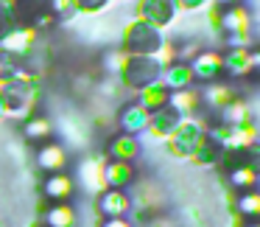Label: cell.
I'll return each instance as SVG.
<instances>
[{
	"label": "cell",
	"mask_w": 260,
	"mask_h": 227,
	"mask_svg": "<svg viewBox=\"0 0 260 227\" xmlns=\"http://www.w3.org/2000/svg\"><path fill=\"white\" fill-rule=\"evenodd\" d=\"M98 213L104 219H126L132 213V196L123 188H107L98 193Z\"/></svg>",
	"instance_id": "obj_2"
},
{
	"label": "cell",
	"mask_w": 260,
	"mask_h": 227,
	"mask_svg": "<svg viewBox=\"0 0 260 227\" xmlns=\"http://www.w3.org/2000/svg\"><path fill=\"white\" fill-rule=\"evenodd\" d=\"M123 45H126V56H154L157 48L162 45V37H159L157 29L146 25L143 20H137L123 37Z\"/></svg>",
	"instance_id": "obj_1"
},
{
	"label": "cell",
	"mask_w": 260,
	"mask_h": 227,
	"mask_svg": "<svg viewBox=\"0 0 260 227\" xmlns=\"http://www.w3.org/2000/svg\"><path fill=\"white\" fill-rule=\"evenodd\" d=\"M107 152L112 154V160H120V163H132V160L137 157V152H140V146H137V137L135 135H118L112 143L107 146Z\"/></svg>",
	"instance_id": "obj_10"
},
{
	"label": "cell",
	"mask_w": 260,
	"mask_h": 227,
	"mask_svg": "<svg viewBox=\"0 0 260 227\" xmlns=\"http://www.w3.org/2000/svg\"><path fill=\"white\" fill-rule=\"evenodd\" d=\"M190 70V79H202V81H218L224 73V62H221V53L215 51H199L196 56L187 62Z\"/></svg>",
	"instance_id": "obj_3"
},
{
	"label": "cell",
	"mask_w": 260,
	"mask_h": 227,
	"mask_svg": "<svg viewBox=\"0 0 260 227\" xmlns=\"http://www.w3.org/2000/svg\"><path fill=\"white\" fill-rule=\"evenodd\" d=\"M254 180H257V171H254L252 163H241V165H235V168H230V182L238 193L254 191Z\"/></svg>",
	"instance_id": "obj_12"
},
{
	"label": "cell",
	"mask_w": 260,
	"mask_h": 227,
	"mask_svg": "<svg viewBox=\"0 0 260 227\" xmlns=\"http://www.w3.org/2000/svg\"><path fill=\"white\" fill-rule=\"evenodd\" d=\"M143 23L151 25V29H162L168 20H174V12H176V0H143Z\"/></svg>",
	"instance_id": "obj_6"
},
{
	"label": "cell",
	"mask_w": 260,
	"mask_h": 227,
	"mask_svg": "<svg viewBox=\"0 0 260 227\" xmlns=\"http://www.w3.org/2000/svg\"><path fill=\"white\" fill-rule=\"evenodd\" d=\"M104 163H107V157H101V154H95V157H87L84 163H81L79 177H81V182H84L87 191H92V193L107 191V180H104Z\"/></svg>",
	"instance_id": "obj_7"
},
{
	"label": "cell",
	"mask_w": 260,
	"mask_h": 227,
	"mask_svg": "<svg viewBox=\"0 0 260 227\" xmlns=\"http://www.w3.org/2000/svg\"><path fill=\"white\" fill-rule=\"evenodd\" d=\"M243 227H257V221H249V224H243Z\"/></svg>",
	"instance_id": "obj_16"
},
{
	"label": "cell",
	"mask_w": 260,
	"mask_h": 227,
	"mask_svg": "<svg viewBox=\"0 0 260 227\" xmlns=\"http://www.w3.org/2000/svg\"><path fill=\"white\" fill-rule=\"evenodd\" d=\"M235 208H238V213H243L249 221H254V216H257V210H260V196L254 191H243V193H238Z\"/></svg>",
	"instance_id": "obj_13"
},
{
	"label": "cell",
	"mask_w": 260,
	"mask_h": 227,
	"mask_svg": "<svg viewBox=\"0 0 260 227\" xmlns=\"http://www.w3.org/2000/svg\"><path fill=\"white\" fill-rule=\"evenodd\" d=\"M98 227H135V221L126 216V219H101Z\"/></svg>",
	"instance_id": "obj_15"
},
{
	"label": "cell",
	"mask_w": 260,
	"mask_h": 227,
	"mask_svg": "<svg viewBox=\"0 0 260 227\" xmlns=\"http://www.w3.org/2000/svg\"><path fill=\"white\" fill-rule=\"evenodd\" d=\"M42 221H45V227H76V210L70 208V202L51 205Z\"/></svg>",
	"instance_id": "obj_11"
},
{
	"label": "cell",
	"mask_w": 260,
	"mask_h": 227,
	"mask_svg": "<svg viewBox=\"0 0 260 227\" xmlns=\"http://www.w3.org/2000/svg\"><path fill=\"white\" fill-rule=\"evenodd\" d=\"M120 126H123L126 135H137V132L148 129V112L140 107L137 101H129L123 109H120Z\"/></svg>",
	"instance_id": "obj_8"
},
{
	"label": "cell",
	"mask_w": 260,
	"mask_h": 227,
	"mask_svg": "<svg viewBox=\"0 0 260 227\" xmlns=\"http://www.w3.org/2000/svg\"><path fill=\"white\" fill-rule=\"evenodd\" d=\"M42 193L45 199H51V205H59V202H70L76 193V182L68 171H59V174H48L45 182H42Z\"/></svg>",
	"instance_id": "obj_5"
},
{
	"label": "cell",
	"mask_w": 260,
	"mask_h": 227,
	"mask_svg": "<svg viewBox=\"0 0 260 227\" xmlns=\"http://www.w3.org/2000/svg\"><path fill=\"white\" fill-rule=\"evenodd\" d=\"M23 135L28 137L31 143H45V140H53V124L51 118H45V115H28V118L23 121Z\"/></svg>",
	"instance_id": "obj_9"
},
{
	"label": "cell",
	"mask_w": 260,
	"mask_h": 227,
	"mask_svg": "<svg viewBox=\"0 0 260 227\" xmlns=\"http://www.w3.org/2000/svg\"><path fill=\"white\" fill-rule=\"evenodd\" d=\"M37 165L48 174H59L68 168V149L56 140H45L37 146Z\"/></svg>",
	"instance_id": "obj_4"
},
{
	"label": "cell",
	"mask_w": 260,
	"mask_h": 227,
	"mask_svg": "<svg viewBox=\"0 0 260 227\" xmlns=\"http://www.w3.org/2000/svg\"><path fill=\"white\" fill-rule=\"evenodd\" d=\"M79 9H84V12H101L104 6H107V0H73Z\"/></svg>",
	"instance_id": "obj_14"
}]
</instances>
